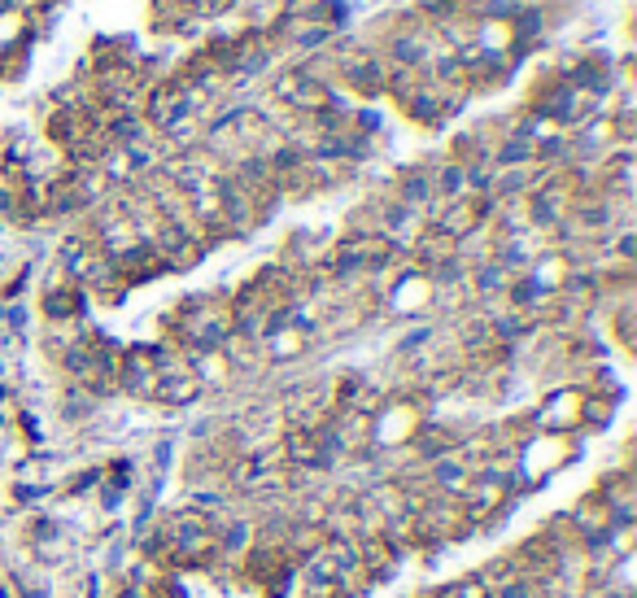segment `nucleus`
Listing matches in <instances>:
<instances>
[{"label":"nucleus","instance_id":"obj_3","mask_svg":"<svg viewBox=\"0 0 637 598\" xmlns=\"http://www.w3.org/2000/svg\"><path fill=\"white\" fill-rule=\"evenodd\" d=\"M450 258H459V241H454L450 232H441V227L432 223L428 232L419 236V245H415V267L437 271L441 262H450Z\"/></svg>","mask_w":637,"mask_h":598},{"label":"nucleus","instance_id":"obj_1","mask_svg":"<svg viewBox=\"0 0 637 598\" xmlns=\"http://www.w3.org/2000/svg\"><path fill=\"white\" fill-rule=\"evenodd\" d=\"M179 324L175 337L179 345H188L192 354H206V350H223L232 341V306L214 302V297H192L188 306H179Z\"/></svg>","mask_w":637,"mask_h":598},{"label":"nucleus","instance_id":"obj_4","mask_svg":"<svg viewBox=\"0 0 637 598\" xmlns=\"http://www.w3.org/2000/svg\"><path fill=\"white\" fill-rule=\"evenodd\" d=\"M432 193H437V188H432V171H411V175H402V184H398V201L406 210L428 206Z\"/></svg>","mask_w":637,"mask_h":598},{"label":"nucleus","instance_id":"obj_2","mask_svg":"<svg viewBox=\"0 0 637 598\" xmlns=\"http://www.w3.org/2000/svg\"><path fill=\"white\" fill-rule=\"evenodd\" d=\"M472 468H467V459H459V454H441V459H432V472H428V485L432 494H446V498H459L467 481H472Z\"/></svg>","mask_w":637,"mask_h":598},{"label":"nucleus","instance_id":"obj_5","mask_svg":"<svg viewBox=\"0 0 637 598\" xmlns=\"http://www.w3.org/2000/svg\"><path fill=\"white\" fill-rule=\"evenodd\" d=\"M249 542H254V524H245V520L227 524V529H214V546H219V555H240Z\"/></svg>","mask_w":637,"mask_h":598},{"label":"nucleus","instance_id":"obj_6","mask_svg":"<svg viewBox=\"0 0 637 598\" xmlns=\"http://www.w3.org/2000/svg\"><path fill=\"white\" fill-rule=\"evenodd\" d=\"M79 306H83L79 289H53V293H44V315H48V319H75Z\"/></svg>","mask_w":637,"mask_h":598},{"label":"nucleus","instance_id":"obj_7","mask_svg":"<svg viewBox=\"0 0 637 598\" xmlns=\"http://www.w3.org/2000/svg\"><path fill=\"white\" fill-rule=\"evenodd\" d=\"M502 284H507V271H502L494 258L480 262V267H476V289H480V293H498Z\"/></svg>","mask_w":637,"mask_h":598}]
</instances>
